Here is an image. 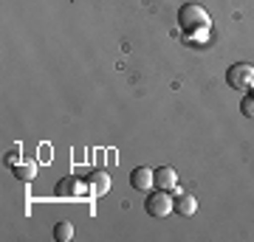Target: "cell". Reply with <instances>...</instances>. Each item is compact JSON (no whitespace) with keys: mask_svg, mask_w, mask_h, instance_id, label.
I'll use <instances>...</instances> for the list:
<instances>
[{"mask_svg":"<svg viewBox=\"0 0 254 242\" xmlns=\"http://www.w3.org/2000/svg\"><path fill=\"white\" fill-rule=\"evenodd\" d=\"M178 23H181L184 31H200V28H206L212 20H209V14L203 9H200L198 3H187V6H181V11H178Z\"/></svg>","mask_w":254,"mask_h":242,"instance_id":"cell-1","label":"cell"},{"mask_svg":"<svg viewBox=\"0 0 254 242\" xmlns=\"http://www.w3.org/2000/svg\"><path fill=\"white\" fill-rule=\"evenodd\" d=\"M144 208H147V214H150V217H158V220H164L170 211H175V200H173V194H170V192L158 189V192H153V194L147 197Z\"/></svg>","mask_w":254,"mask_h":242,"instance_id":"cell-2","label":"cell"},{"mask_svg":"<svg viewBox=\"0 0 254 242\" xmlns=\"http://www.w3.org/2000/svg\"><path fill=\"white\" fill-rule=\"evenodd\" d=\"M226 82L232 85V90H249L254 88V65L237 62L226 71Z\"/></svg>","mask_w":254,"mask_h":242,"instance_id":"cell-3","label":"cell"},{"mask_svg":"<svg viewBox=\"0 0 254 242\" xmlns=\"http://www.w3.org/2000/svg\"><path fill=\"white\" fill-rule=\"evenodd\" d=\"M54 194L57 197H76V194H91V189L85 180H76V178H60L54 186Z\"/></svg>","mask_w":254,"mask_h":242,"instance_id":"cell-4","label":"cell"},{"mask_svg":"<svg viewBox=\"0 0 254 242\" xmlns=\"http://www.w3.org/2000/svg\"><path fill=\"white\" fill-rule=\"evenodd\" d=\"M130 186L136 189V192H147V189H153L155 186L153 169H147V166H136V169L130 172Z\"/></svg>","mask_w":254,"mask_h":242,"instance_id":"cell-5","label":"cell"},{"mask_svg":"<svg viewBox=\"0 0 254 242\" xmlns=\"http://www.w3.org/2000/svg\"><path fill=\"white\" fill-rule=\"evenodd\" d=\"M155 186L164 189V192H175V186H178V172L173 169V166H161V169H155Z\"/></svg>","mask_w":254,"mask_h":242,"instance_id":"cell-6","label":"cell"},{"mask_svg":"<svg viewBox=\"0 0 254 242\" xmlns=\"http://www.w3.org/2000/svg\"><path fill=\"white\" fill-rule=\"evenodd\" d=\"M175 211L181 217H192L198 211V200L192 197V194H187V192H178V197H175Z\"/></svg>","mask_w":254,"mask_h":242,"instance_id":"cell-7","label":"cell"},{"mask_svg":"<svg viewBox=\"0 0 254 242\" xmlns=\"http://www.w3.org/2000/svg\"><path fill=\"white\" fill-rule=\"evenodd\" d=\"M88 189H91V194H105L110 189V178H108V172H93L91 178H88Z\"/></svg>","mask_w":254,"mask_h":242,"instance_id":"cell-8","label":"cell"},{"mask_svg":"<svg viewBox=\"0 0 254 242\" xmlns=\"http://www.w3.org/2000/svg\"><path fill=\"white\" fill-rule=\"evenodd\" d=\"M14 178L17 180H34L37 178V163L34 161H23V163H17V166H14Z\"/></svg>","mask_w":254,"mask_h":242,"instance_id":"cell-9","label":"cell"},{"mask_svg":"<svg viewBox=\"0 0 254 242\" xmlns=\"http://www.w3.org/2000/svg\"><path fill=\"white\" fill-rule=\"evenodd\" d=\"M54 240L57 242H71L73 240V225L68 223V220H63V223L54 225Z\"/></svg>","mask_w":254,"mask_h":242,"instance_id":"cell-10","label":"cell"},{"mask_svg":"<svg viewBox=\"0 0 254 242\" xmlns=\"http://www.w3.org/2000/svg\"><path fill=\"white\" fill-rule=\"evenodd\" d=\"M240 113H243L246 118H254V93L243 96V101H240Z\"/></svg>","mask_w":254,"mask_h":242,"instance_id":"cell-11","label":"cell"},{"mask_svg":"<svg viewBox=\"0 0 254 242\" xmlns=\"http://www.w3.org/2000/svg\"><path fill=\"white\" fill-rule=\"evenodd\" d=\"M3 161L9 163V166H17V163H20V146H14V149H11V152L6 155V158H3Z\"/></svg>","mask_w":254,"mask_h":242,"instance_id":"cell-12","label":"cell"},{"mask_svg":"<svg viewBox=\"0 0 254 242\" xmlns=\"http://www.w3.org/2000/svg\"><path fill=\"white\" fill-rule=\"evenodd\" d=\"M252 93H254V90H252Z\"/></svg>","mask_w":254,"mask_h":242,"instance_id":"cell-13","label":"cell"}]
</instances>
